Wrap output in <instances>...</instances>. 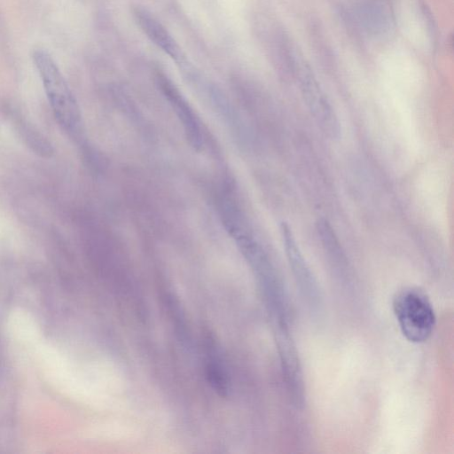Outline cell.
Listing matches in <instances>:
<instances>
[{
  "label": "cell",
  "mask_w": 454,
  "mask_h": 454,
  "mask_svg": "<svg viewBox=\"0 0 454 454\" xmlns=\"http://www.w3.org/2000/svg\"><path fill=\"white\" fill-rule=\"evenodd\" d=\"M33 59L59 125L70 134L76 133L81 125L80 111L63 74L47 51L35 50Z\"/></svg>",
  "instance_id": "1"
},
{
  "label": "cell",
  "mask_w": 454,
  "mask_h": 454,
  "mask_svg": "<svg viewBox=\"0 0 454 454\" xmlns=\"http://www.w3.org/2000/svg\"><path fill=\"white\" fill-rule=\"evenodd\" d=\"M393 310L407 340L422 343L430 338L435 325V314L423 291L416 287L403 288L393 299Z\"/></svg>",
  "instance_id": "2"
},
{
  "label": "cell",
  "mask_w": 454,
  "mask_h": 454,
  "mask_svg": "<svg viewBox=\"0 0 454 454\" xmlns=\"http://www.w3.org/2000/svg\"><path fill=\"white\" fill-rule=\"evenodd\" d=\"M294 76L296 77L304 101L323 132L332 139L340 135V124L328 98L317 80L301 59Z\"/></svg>",
  "instance_id": "3"
},
{
  "label": "cell",
  "mask_w": 454,
  "mask_h": 454,
  "mask_svg": "<svg viewBox=\"0 0 454 454\" xmlns=\"http://www.w3.org/2000/svg\"><path fill=\"white\" fill-rule=\"evenodd\" d=\"M356 26L367 35L382 37L392 28V18L386 5L378 0H360L351 9Z\"/></svg>",
  "instance_id": "4"
},
{
  "label": "cell",
  "mask_w": 454,
  "mask_h": 454,
  "mask_svg": "<svg viewBox=\"0 0 454 454\" xmlns=\"http://www.w3.org/2000/svg\"><path fill=\"white\" fill-rule=\"evenodd\" d=\"M135 22L146 37L164 53L175 60L183 58L181 49L166 27L146 8H132Z\"/></svg>",
  "instance_id": "5"
},
{
  "label": "cell",
  "mask_w": 454,
  "mask_h": 454,
  "mask_svg": "<svg viewBox=\"0 0 454 454\" xmlns=\"http://www.w3.org/2000/svg\"><path fill=\"white\" fill-rule=\"evenodd\" d=\"M280 231L286 257L295 278L302 287L312 292L313 288L316 287L315 281L291 227L288 223H282Z\"/></svg>",
  "instance_id": "6"
},
{
  "label": "cell",
  "mask_w": 454,
  "mask_h": 454,
  "mask_svg": "<svg viewBox=\"0 0 454 454\" xmlns=\"http://www.w3.org/2000/svg\"><path fill=\"white\" fill-rule=\"evenodd\" d=\"M157 80L164 94L180 114V117L184 118L183 121L187 127V132H189L188 136L195 145H198L200 142L199 129L187 102L184 99L172 82L164 74L158 72Z\"/></svg>",
  "instance_id": "7"
},
{
  "label": "cell",
  "mask_w": 454,
  "mask_h": 454,
  "mask_svg": "<svg viewBox=\"0 0 454 454\" xmlns=\"http://www.w3.org/2000/svg\"><path fill=\"white\" fill-rule=\"evenodd\" d=\"M14 124L22 140L35 153L43 157H50L52 154L51 143L26 120L17 117L14 119Z\"/></svg>",
  "instance_id": "8"
}]
</instances>
